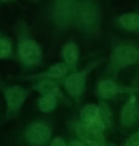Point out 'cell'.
I'll return each instance as SVG.
<instances>
[{
	"label": "cell",
	"instance_id": "7c38bea8",
	"mask_svg": "<svg viewBox=\"0 0 139 146\" xmlns=\"http://www.w3.org/2000/svg\"><path fill=\"white\" fill-rule=\"evenodd\" d=\"M78 54V48L75 44H67L64 48L63 56L65 60L68 64L74 63L77 58Z\"/></svg>",
	"mask_w": 139,
	"mask_h": 146
},
{
	"label": "cell",
	"instance_id": "7a4b0ae2",
	"mask_svg": "<svg viewBox=\"0 0 139 146\" xmlns=\"http://www.w3.org/2000/svg\"><path fill=\"white\" fill-rule=\"evenodd\" d=\"M51 136L49 126L43 122H37L30 125L26 130L25 137L28 143L40 146L47 142Z\"/></svg>",
	"mask_w": 139,
	"mask_h": 146
},
{
	"label": "cell",
	"instance_id": "8992f818",
	"mask_svg": "<svg viewBox=\"0 0 139 146\" xmlns=\"http://www.w3.org/2000/svg\"><path fill=\"white\" fill-rule=\"evenodd\" d=\"M81 117L84 123L104 131L105 129L99 108L93 104L86 105L81 112Z\"/></svg>",
	"mask_w": 139,
	"mask_h": 146
},
{
	"label": "cell",
	"instance_id": "52a82bcc",
	"mask_svg": "<svg viewBox=\"0 0 139 146\" xmlns=\"http://www.w3.org/2000/svg\"><path fill=\"white\" fill-rule=\"evenodd\" d=\"M121 118V122L124 126L130 127L136 124L139 119V108L135 96H131L124 106Z\"/></svg>",
	"mask_w": 139,
	"mask_h": 146
},
{
	"label": "cell",
	"instance_id": "5bb4252c",
	"mask_svg": "<svg viewBox=\"0 0 139 146\" xmlns=\"http://www.w3.org/2000/svg\"><path fill=\"white\" fill-rule=\"evenodd\" d=\"M44 82L40 84L36 87V89L43 96L53 95L56 92V88L53 84L51 83Z\"/></svg>",
	"mask_w": 139,
	"mask_h": 146
},
{
	"label": "cell",
	"instance_id": "6da1fadb",
	"mask_svg": "<svg viewBox=\"0 0 139 146\" xmlns=\"http://www.w3.org/2000/svg\"><path fill=\"white\" fill-rule=\"evenodd\" d=\"M26 93L24 89L18 86H11L5 91L7 103V117L12 118L17 115L24 102Z\"/></svg>",
	"mask_w": 139,
	"mask_h": 146
},
{
	"label": "cell",
	"instance_id": "ac0fdd59",
	"mask_svg": "<svg viewBox=\"0 0 139 146\" xmlns=\"http://www.w3.org/2000/svg\"><path fill=\"white\" fill-rule=\"evenodd\" d=\"M51 146H67L64 140L60 137L54 138L51 143Z\"/></svg>",
	"mask_w": 139,
	"mask_h": 146
},
{
	"label": "cell",
	"instance_id": "9a60e30c",
	"mask_svg": "<svg viewBox=\"0 0 139 146\" xmlns=\"http://www.w3.org/2000/svg\"><path fill=\"white\" fill-rule=\"evenodd\" d=\"M11 47L7 41L0 40V58H6L10 54Z\"/></svg>",
	"mask_w": 139,
	"mask_h": 146
},
{
	"label": "cell",
	"instance_id": "2e32d148",
	"mask_svg": "<svg viewBox=\"0 0 139 146\" xmlns=\"http://www.w3.org/2000/svg\"><path fill=\"white\" fill-rule=\"evenodd\" d=\"M99 111L101 112V116L103 117L102 119H104L105 121L104 124L109 125L111 123V113L107 105L105 103H102L101 105Z\"/></svg>",
	"mask_w": 139,
	"mask_h": 146
},
{
	"label": "cell",
	"instance_id": "277c9868",
	"mask_svg": "<svg viewBox=\"0 0 139 146\" xmlns=\"http://www.w3.org/2000/svg\"><path fill=\"white\" fill-rule=\"evenodd\" d=\"M139 52L136 48L129 45L119 46L115 48L112 55L113 62L120 66L129 65L135 62Z\"/></svg>",
	"mask_w": 139,
	"mask_h": 146
},
{
	"label": "cell",
	"instance_id": "d6986e66",
	"mask_svg": "<svg viewBox=\"0 0 139 146\" xmlns=\"http://www.w3.org/2000/svg\"><path fill=\"white\" fill-rule=\"evenodd\" d=\"M68 146H85L82 143L78 141H73L69 144Z\"/></svg>",
	"mask_w": 139,
	"mask_h": 146
},
{
	"label": "cell",
	"instance_id": "5b68a950",
	"mask_svg": "<svg viewBox=\"0 0 139 146\" xmlns=\"http://www.w3.org/2000/svg\"><path fill=\"white\" fill-rule=\"evenodd\" d=\"M18 52L22 61L28 64H36L41 58V51L38 45L30 40L24 41L20 45Z\"/></svg>",
	"mask_w": 139,
	"mask_h": 146
},
{
	"label": "cell",
	"instance_id": "9c48e42d",
	"mask_svg": "<svg viewBox=\"0 0 139 146\" xmlns=\"http://www.w3.org/2000/svg\"><path fill=\"white\" fill-rule=\"evenodd\" d=\"M98 93L99 95L105 99H111L113 98L118 91L117 85L111 81H103L98 86Z\"/></svg>",
	"mask_w": 139,
	"mask_h": 146
},
{
	"label": "cell",
	"instance_id": "8fae6325",
	"mask_svg": "<svg viewBox=\"0 0 139 146\" xmlns=\"http://www.w3.org/2000/svg\"><path fill=\"white\" fill-rule=\"evenodd\" d=\"M56 104V100L53 95L43 96L38 101L39 108L43 112H50L53 111Z\"/></svg>",
	"mask_w": 139,
	"mask_h": 146
},
{
	"label": "cell",
	"instance_id": "3957f363",
	"mask_svg": "<svg viewBox=\"0 0 139 146\" xmlns=\"http://www.w3.org/2000/svg\"><path fill=\"white\" fill-rule=\"evenodd\" d=\"M77 135L90 146H106L103 131L84 123L76 125Z\"/></svg>",
	"mask_w": 139,
	"mask_h": 146
},
{
	"label": "cell",
	"instance_id": "ba28073f",
	"mask_svg": "<svg viewBox=\"0 0 139 146\" xmlns=\"http://www.w3.org/2000/svg\"><path fill=\"white\" fill-rule=\"evenodd\" d=\"M84 77L83 74L75 73L69 76L66 81V89L72 96H81L84 88Z\"/></svg>",
	"mask_w": 139,
	"mask_h": 146
},
{
	"label": "cell",
	"instance_id": "30bf717a",
	"mask_svg": "<svg viewBox=\"0 0 139 146\" xmlns=\"http://www.w3.org/2000/svg\"><path fill=\"white\" fill-rule=\"evenodd\" d=\"M119 21L123 26L127 29L134 30L139 29V15L134 13L123 14Z\"/></svg>",
	"mask_w": 139,
	"mask_h": 146
},
{
	"label": "cell",
	"instance_id": "e0dca14e",
	"mask_svg": "<svg viewBox=\"0 0 139 146\" xmlns=\"http://www.w3.org/2000/svg\"><path fill=\"white\" fill-rule=\"evenodd\" d=\"M125 146H139V132L130 137L126 141Z\"/></svg>",
	"mask_w": 139,
	"mask_h": 146
},
{
	"label": "cell",
	"instance_id": "4fadbf2b",
	"mask_svg": "<svg viewBox=\"0 0 139 146\" xmlns=\"http://www.w3.org/2000/svg\"><path fill=\"white\" fill-rule=\"evenodd\" d=\"M67 69L68 67L66 65L60 63L49 69L47 75L52 78H59L66 73Z\"/></svg>",
	"mask_w": 139,
	"mask_h": 146
}]
</instances>
